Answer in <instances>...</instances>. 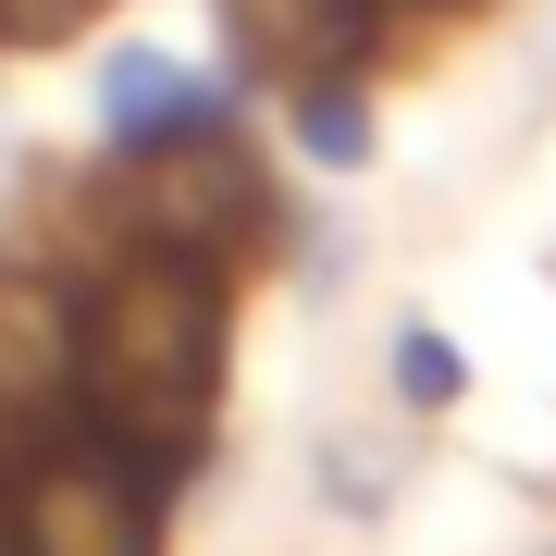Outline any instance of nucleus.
<instances>
[{
	"mask_svg": "<svg viewBox=\"0 0 556 556\" xmlns=\"http://www.w3.org/2000/svg\"><path fill=\"white\" fill-rule=\"evenodd\" d=\"M211 396H223V260L112 236L100 273H75V420L186 482V457L211 445Z\"/></svg>",
	"mask_w": 556,
	"mask_h": 556,
	"instance_id": "nucleus-1",
	"label": "nucleus"
},
{
	"mask_svg": "<svg viewBox=\"0 0 556 556\" xmlns=\"http://www.w3.org/2000/svg\"><path fill=\"white\" fill-rule=\"evenodd\" d=\"M161 495H174V470H149L137 445L87 433V420H50L25 470L0 482L25 556H161Z\"/></svg>",
	"mask_w": 556,
	"mask_h": 556,
	"instance_id": "nucleus-2",
	"label": "nucleus"
},
{
	"mask_svg": "<svg viewBox=\"0 0 556 556\" xmlns=\"http://www.w3.org/2000/svg\"><path fill=\"white\" fill-rule=\"evenodd\" d=\"M236 137V75L161 50V38H112L100 62V161H161V149H199Z\"/></svg>",
	"mask_w": 556,
	"mask_h": 556,
	"instance_id": "nucleus-3",
	"label": "nucleus"
},
{
	"mask_svg": "<svg viewBox=\"0 0 556 556\" xmlns=\"http://www.w3.org/2000/svg\"><path fill=\"white\" fill-rule=\"evenodd\" d=\"M50 420H75V273L0 248V433L38 445Z\"/></svg>",
	"mask_w": 556,
	"mask_h": 556,
	"instance_id": "nucleus-4",
	"label": "nucleus"
},
{
	"mask_svg": "<svg viewBox=\"0 0 556 556\" xmlns=\"http://www.w3.org/2000/svg\"><path fill=\"white\" fill-rule=\"evenodd\" d=\"M298 470H309V507L321 519L383 532V519L408 507V482H420V420L408 408H334V420H309Z\"/></svg>",
	"mask_w": 556,
	"mask_h": 556,
	"instance_id": "nucleus-5",
	"label": "nucleus"
},
{
	"mask_svg": "<svg viewBox=\"0 0 556 556\" xmlns=\"http://www.w3.org/2000/svg\"><path fill=\"white\" fill-rule=\"evenodd\" d=\"M371 13H383V0H223V38H236V62H223V75H236V87L358 75Z\"/></svg>",
	"mask_w": 556,
	"mask_h": 556,
	"instance_id": "nucleus-6",
	"label": "nucleus"
},
{
	"mask_svg": "<svg viewBox=\"0 0 556 556\" xmlns=\"http://www.w3.org/2000/svg\"><path fill=\"white\" fill-rule=\"evenodd\" d=\"M285 149H298L309 174H334V186L371 174L383 124H371V100H358V75H298V87H285Z\"/></svg>",
	"mask_w": 556,
	"mask_h": 556,
	"instance_id": "nucleus-7",
	"label": "nucleus"
},
{
	"mask_svg": "<svg viewBox=\"0 0 556 556\" xmlns=\"http://www.w3.org/2000/svg\"><path fill=\"white\" fill-rule=\"evenodd\" d=\"M383 396H396L420 433L457 420V408H470V346H457L433 309H396V321H383Z\"/></svg>",
	"mask_w": 556,
	"mask_h": 556,
	"instance_id": "nucleus-8",
	"label": "nucleus"
},
{
	"mask_svg": "<svg viewBox=\"0 0 556 556\" xmlns=\"http://www.w3.org/2000/svg\"><path fill=\"white\" fill-rule=\"evenodd\" d=\"M112 0H0V50H62V38H87Z\"/></svg>",
	"mask_w": 556,
	"mask_h": 556,
	"instance_id": "nucleus-9",
	"label": "nucleus"
},
{
	"mask_svg": "<svg viewBox=\"0 0 556 556\" xmlns=\"http://www.w3.org/2000/svg\"><path fill=\"white\" fill-rule=\"evenodd\" d=\"M346 273H358V223H346V211H309V223H298V285L334 298Z\"/></svg>",
	"mask_w": 556,
	"mask_h": 556,
	"instance_id": "nucleus-10",
	"label": "nucleus"
},
{
	"mask_svg": "<svg viewBox=\"0 0 556 556\" xmlns=\"http://www.w3.org/2000/svg\"><path fill=\"white\" fill-rule=\"evenodd\" d=\"M532 62H544V87H556V13H544V50H532Z\"/></svg>",
	"mask_w": 556,
	"mask_h": 556,
	"instance_id": "nucleus-11",
	"label": "nucleus"
},
{
	"mask_svg": "<svg viewBox=\"0 0 556 556\" xmlns=\"http://www.w3.org/2000/svg\"><path fill=\"white\" fill-rule=\"evenodd\" d=\"M0 556H25V544H13V507H0Z\"/></svg>",
	"mask_w": 556,
	"mask_h": 556,
	"instance_id": "nucleus-12",
	"label": "nucleus"
},
{
	"mask_svg": "<svg viewBox=\"0 0 556 556\" xmlns=\"http://www.w3.org/2000/svg\"><path fill=\"white\" fill-rule=\"evenodd\" d=\"M532 556H556V544H532Z\"/></svg>",
	"mask_w": 556,
	"mask_h": 556,
	"instance_id": "nucleus-13",
	"label": "nucleus"
}]
</instances>
